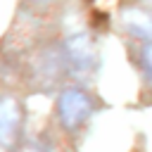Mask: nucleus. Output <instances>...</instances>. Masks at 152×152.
Instances as JSON below:
<instances>
[{
    "mask_svg": "<svg viewBox=\"0 0 152 152\" xmlns=\"http://www.w3.org/2000/svg\"><path fill=\"white\" fill-rule=\"evenodd\" d=\"M57 112H59V121L66 126V128H78L93 112V102L86 93L71 88V90H64L59 95V102H57Z\"/></svg>",
    "mask_w": 152,
    "mask_h": 152,
    "instance_id": "nucleus-1",
    "label": "nucleus"
},
{
    "mask_svg": "<svg viewBox=\"0 0 152 152\" xmlns=\"http://www.w3.org/2000/svg\"><path fill=\"white\" fill-rule=\"evenodd\" d=\"M21 126V107L14 97H0V142L12 145Z\"/></svg>",
    "mask_w": 152,
    "mask_h": 152,
    "instance_id": "nucleus-2",
    "label": "nucleus"
},
{
    "mask_svg": "<svg viewBox=\"0 0 152 152\" xmlns=\"http://www.w3.org/2000/svg\"><path fill=\"white\" fill-rule=\"evenodd\" d=\"M66 50H69V57L71 62L78 66V69H90L93 62H95V50L88 40V36L78 33V36H71L66 40Z\"/></svg>",
    "mask_w": 152,
    "mask_h": 152,
    "instance_id": "nucleus-3",
    "label": "nucleus"
},
{
    "mask_svg": "<svg viewBox=\"0 0 152 152\" xmlns=\"http://www.w3.org/2000/svg\"><path fill=\"white\" fill-rule=\"evenodd\" d=\"M124 21L128 26V31H133L140 38H150L152 40V12L145 10H128L124 14Z\"/></svg>",
    "mask_w": 152,
    "mask_h": 152,
    "instance_id": "nucleus-4",
    "label": "nucleus"
},
{
    "mask_svg": "<svg viewBox=\"0 0 152 152\" xmlns=\"http://www.w3.org/2000/svg\"><path fill=\"white\" fill-rule=\"evenodd\" d=\"M142 59H145V64H147V69L152 71V40L147 43V48H145V52H142Z\"/></svg>",
    "mask_w": 152,
    "mask_h": 152,
    "instance_id": "nucleus-5",
    "label": "nucleus"
}]
</instances>
